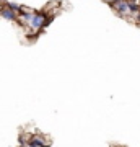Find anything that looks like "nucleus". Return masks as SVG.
I'll use <instances>...</instances> for the list:
<instances>
[{
	"label": "nucleus",
	"instance_id": "f257e3e1",
	"mask_svg": "<svg viewBox=\"0 0 140 147\" xmlns=\"http://www.w3.org/2000/svg\"><path fill=\"white\" fill-rule=\"evenodd\" d=\"M44 18H46V13H33V18L28 23V26L31 28V30H42Z\"/></svg>",
	"mask_w": 140,
	"mask_h": 147
},
{
	"label": "nucleus",
	"instance_id": "f03ea898",
	"mask_svg": "<svg viewBox=\"0 0 140 147\" xmlns=\"http://www.w3.org/2000/svg\"><path fill=\"white\" fill-rule=\"evenodd\" d=\"M111 7L116 10V13L119 16H127L129 15V10H127V0H122V2H113L111 0Z\"/></svg>",
	"mask_w": 140,
	"mask_h": 147
},
{
	"label": "nucleus",
	"instance_id": "7ed1b4c3",
	"mask_svg": "<svg viewBox=\"0 0 140 147\" xmlns=\"http://www.w3.org/2000/svg\"><path fill=\"white\" fill-rule=\"evenodd\" d=\"M49 142H46L42 137H39V136H34V137H29L28 139V144L26 146L28 147H46Z\"/></svg>",
	"mask_w": 140,
	"mask_h": 147
},
{
	"label": "nucleus",
	"instance_id": "20e7f679",
	"mask_svg": "<svg viewBox=\"0 0 140 147\" xmlns=\"http://www.w3.org/2000/svg\"><path fill=\"white\" fill-rule=\"evenodd\" d=\"M0 15L3 16L5 20H8V21H16V20H18V16H16L15 11H11L10 8H7L5 5H3L2 8H0Z\"/></svg>",
	"mask_w": 140,
	"mask_h": 147
},
{
	"label": "nucleus",
	"instance_id": "39448f33",
	"mask_svg": "<svg viewBox=\"0 0 140 147\" xmlns=\"http://www.w3.org/2000/svg\"><path fill=\"white\" fill-rule=\"evenodd\" d=\"M127 10H129V15L134 16L135 13L140 11V5L135 2V0H127Z\"/></svg>",
	"mask_w": 140,
	"mask_h": 147
},
{
	"label": "nucleus",
	"instance_id": "423d86ee",
	"mask_svg": "<svg viewBox=\"0 0 140 147\" xmlns=\"http://www.w3.org/2000/svg\"><path fill=\"white\" fill-rule=\"evenodd\" d=\"M18 15H20V20L21 21L29 23V21H31V18H33V11H28L26 8H23V7H21L20 11H18Z\"/></svg>",
	"mask_w": 140,
	"mask_h": 147
},
{
	"label": "nucleus",
	"instance_id": "0eeeda50",
	"mask_svg": "<svg viewBox=\"0 0 140 147\" xmlns=\"http://www.w3.org/2000/svg\"><path fill=\"white\" fill-rule=\"evenodd\" d=\"M5 7H7V8H10L11 11H15V13H18L20 8H21L20 3H15V2H5Z\"/></svg>",
	"mask_w": 140,
	"mask_h": 147
},
{
	"label": "nucleus",
	"instance_id": "6e6552de",
	"mask_svg": "<svg viewBox=\"0 0 140 147\" xmlns=\"http://www.w3.org/2000/svg\"><path fill=\"white\" fill-rule=\"evenodd\" d=\"M52 21H54V16H52V15L46 16V18H44V23H42V28H47V26L52 23Z\"/></svg>",
	"mask_w": 140,
	"mask_h": 147
},
{
	"label": "nucleus",
	"instance_id": "1a4fd4ad",
	"mask_svg": "<svg viewBox=\"0 0 140 147\" xmlns=\"http://www.w3.org/2000/svg\"><path fill=\"white\" fill-rule=\"evenodd\" d=\"M135 21H139V23H140V11H139V13H135Z\"/></svg>",
	"mask_w": 140,
	"mask_h": 147
},
{
	"label": "nucleus",
	"instance_id": "9d476101",
	"mask_svg": "<svg viewBox=\"0 0 140 147\" xmlns=\"http://www.w3.org/2000/svg\"><path fill=\"white\" fill-rule=\"evenodd\" d=\"M113 2H114V3H116V2H122V0H113Z\"/></svg>",
	"mask_w": 140,
	"mask_h": 147
},
{
	"label": "nucleus",
	"instance_id": "9b49d317",
	"mask_svg": "<svg viewBox=\"0 0 140 147\" xmlns=\"http://www.w3.org/2000/svg\"><path fill=\"white\" fill-rule=\"evenodd\" d=\"M23 147H25V146H23Z\"/></svg>",
	"mask_w": 140,
	"mask_h": 147
}]
</instances>
